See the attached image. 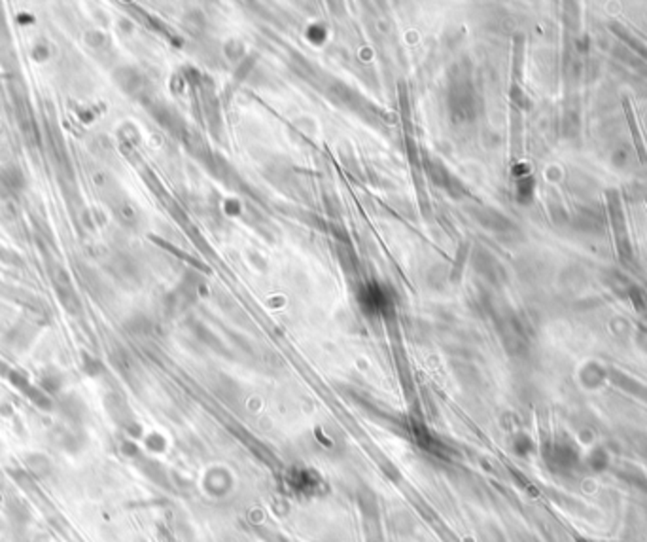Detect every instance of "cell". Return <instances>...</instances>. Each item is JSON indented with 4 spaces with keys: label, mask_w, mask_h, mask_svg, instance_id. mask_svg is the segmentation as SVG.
<instances>
[{
    "label": "cell",
    "mask_w": 647,
    "mask_h": 542,
    "mask_svg": "<svg viewBox=\"0 0 647 542\" xmlns=\"http://www.w3.org/2000/svg\"><path fill=\"white\" fill-rule=\"evenodd\" d=\"M606 201H608L609 224H611V231H613V241H615L617 255H619V258H621L622 262H630L632 260V243H630V237H628L627 218H625V211H622L619 191H606Z\"/></svg>",
    "instance_id": "6da1fadb"
},
{
    "label": "cell",
    "mask_w": 647,
    "mask_h": 542,
    "mask_svg": "<svg viewBox=\"0 0 647 542\" xmlns=\"http://www.w3.org/2000/svg\"><path fill=\"white\" fill-rule=\"evenodd\" d=\"M8 379H10V383H12L13 387L20 391V393H23L36 408L44 409V412H51V409H53V400L50 398V395H48L44 389L34 387L21 372L12 370L8 374Z\"/></svg>",
    "instance_id": "7a4b0ae2"
},
{
    "label": "cell",
    "mask_w": 647,
    "mask_h": 542,
    "mask_svg": "<svg viewBox=\"0 0 647 542\" xmlns=\"http://www.w3.org/2000/svg\"><path fill=\"white\" fill-rule=\"evenodd\" d=\"M55 288H57V296L63 307L72 315H78V313L82 311V304L78 300V294L72 287V283H70L69 275L64 273L63 269H59L57 279H55Z\"/></svg>",
    "instance_id": "3957f363"
},
{
    "label": "cell",
    "mask_w": 647,
    "mask_h": 542,
    "mask_svg": "<svg viewBox=\"0 0 647 542\" xmlns=\"http://www.w3.org/2000/svg\"><path fill=\"white\" fill-rule=\"evenodd\" d=\"M622 109H625V116H627L628 129H630L632 141H634L636 154H638V158H640V163H643V165H646V163H647L646 144H643V139H641V131H640V126H638V120H636L634 109H632V104H630V101H628V99H622Z\"/></svg>",
    "instance_id": "277c9868"
},
{
    "label": "cell",
    "mask_w": 647,
    "mask_h": 542,
    "mask_svg": "<svg viewBox=\"0 0 647 542\" xmlns=\"http://www.w3.org/2000/svg\"><path fill=\"white\" fill-rule=\"evenodd\" d=\"M25 186V177L18 167L8 165L0 169V198L20 191Z\"/></svg>",
    "instance_id": "5b68a950"
},
{
    "label": "cell",
    "mask_w": 647,
    "mask_h": 542,
    "mask_svg": "<svg viewBox=\"0 0 647 542\" xmlns=\"http://www.w3.org/2000/svg\"><path fill=\"white\" fill-rule=\"evenodd\" d=\"M59 409H61V414H63L74 427H80V425H82L83 412H85L82 398H78L76 395L63 396L61 402H59Z\"/></svg>",
    "instance_id": "8992f818"
},
{
    "label": "cell",
    "mask_w": 647,
    "mask_h": 542,
    "mask_svg": "<svg viewBox=\"0 0 647 542\" xmlns=\"http://www.w3.org/2000/svg\"><path fill=\"white\" fill-rule=\"evenodd\" d=\"M57 444L63 447L64 452L69 453H78L82 449V446L85 444V438L82 436V431L80 427H72L70 428H63L57 436Z\"/></svg>",
    "instance_id": "52a82bcc"
},
{
    "label": "cell",
    "mask_w": 647,
    "mask_h": 542,
    "mask_svg": "<svg viewBox=\"0 0 647 542\" xmlns=\"http://www.w3.org/2000/svg\"><path fill=\"white\" fill-rule=\"evenodd\" d=\"M27 470L31 472L32 476H39V478H44L51 472V461L44 455H40V453H31V455H27L25 459Z\"/></svg>",
    "instance_id": "ba28073f"
},
{
    "label": "cell",
    "mask_w": 647,
    "mask_h": 542,
    "mask_svg": "<svg viewBox=\"0 0 647 542\" xmlns=\"http://www.w3.org/2000/svg\"><path fill=\"white\" fill-rule=\"evenodd\" d=\"M611 31L615 32L617 39L622 40V42H625V44H627L628 48H630V50H634L636 53H638V55H640V57L643 59V61H647V46L641 44L640 40L636 39V36H632V34H630L628 31H625L622 27L611 25Z\"/></svg>",
    "instance_id": "9c48e42d"
},
{
    "label": "cell",
    "mask_w": 647,
    "mask_h": 542,
    "mask_svg": "<svg viewBox=\"0 0 647 542\" xmlns=\"http://www.w3.org/2000/svg\"><path fill=\"white\" fill-rule=\"evenodd\" d=\"M12 478L18 482L20 487H23L25 492L29 493H36V484H34V476H32L29 470H20V468H15L12 470Z\"/></svg>",
    "instance_id": "30bf717a"
},
{
    "label": "cell",
    "mask_w": 647,
    "mask_h": 542,
    "mask_svg": "<svg viewBox=\"0 0 647 542\" xmlns=\"http://www.w3.org/2000/svg\"><path fill=\"white\" fill-rule=\"evenodd\" d=\"M63 387V379H61V374L57 372H48L42 376V389H46V393H59Z\"/></svg>",
    "instance_id": "8fae6325"
},
{
    "label": "cell",
    "mask_w": 647,
    "mask_h": 542,
    "mask_svg": "<svg viewBox=\"0 0 647 542\" xmlns=\"http://www.w3.org/2000/svg\"><path fill=\"white\" fill-rule=\"evenodd\" d=\"M8 512H10L12 520H15V522H20V523H25L27 520L31 517V512L27 510L25 506H23V503H20V501H10V504H8Z\"/></svg>",
    "instance_id": "7c38bea8"
},
{
    "label": "cell",
    "mask_w": 647,
    "mask_h": 542,
    "mask_svg": "<svg viewBox=\"0 0 647 542\" xmlns=\"http://www.w3.org/2000/svg\"><path fill=\"white\" fill-rule=\"evenodd\" d=\"M10 372H12V368H10V366H8V364L4 363V360H0V376L8 377V374H10Z\"/></svg>",
    "instance_id": "4fadbf2b"
},
{
    "label": "cell",
    "mask_w": 647,
    "mask_h": 542,
    "mask_svg": "<svg viewBox=\"0 0 647 542\" xmlns=\"http://www.w3.org/2000/svg\"><path fill=\"white\" fill-rule=\"evenodd\" d=\"M0 449H2V444H0Z\"/></svg>",
    "instance_id": "5bb4252c"
},
{
    "label": "cell",
    "mask_w": 647,
    "mask_h": 542,
    "mask_svg": "<svg viewBox=\"0 0 647 542\" xmlns=\"http://www.w3.org/2000/svg\"><path fill=\"white\" fill-rule=\"evenodd\" d=\"M646 203H647V198H646Z\"/></svg>",
    "instance_id": "9a60e30c"
}]
</instances>
